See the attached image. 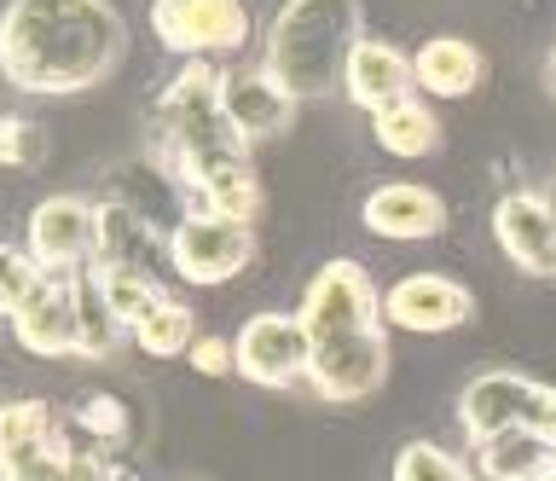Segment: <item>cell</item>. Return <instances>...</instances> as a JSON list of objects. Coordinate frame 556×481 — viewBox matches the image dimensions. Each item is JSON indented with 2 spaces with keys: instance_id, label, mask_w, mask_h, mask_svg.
Listing matches in <instances>:
<instances>
[{
  "instance_id": "obj_1",
  "label": "cell",
  "mask_w": 556,
  "mask_h": 481,
  "mask_svg": "<svg viewBox=\"0 0 556 481\" xmlns=\"http://www.w3.org/2000/svg\"><path fill=\"white\" fill-rule=\"evenodd\" d=\"M128 59V24L111 0H7L0 7V81L29 99L104 88Z\"/></svg>"
},
{
  "instance_id": "obj_2",
  "label": "cell",
  "mask_w": 556,
  "mask_h": 481,
  "mask_svg": "<svg viewBox=\"0 0 556 481\" xmlns=\"http://www.w3.org/2000/svg\"><path fill=\"white\" fill-rule=\"evenodd\" d=\"M226 71L208 59H191L180 64L163 93L151 99V116H146V157L151 168L163 175L168 186L180 192H198V186L232 175V168L250 163V140L232 128L226 116Z\"/></svg>"
},
{
  "instance_id": "obj_3",
  "label": "cell",
  "mask_w": 556,
  "mask_h": 481,
  "mask_svg": "<svg viewBox=\"0 0 556 481\" xmlns=\"http://www.w3.org/2000/svg\"><path fill=\"white\" fill-rule=\"evenodd\" d=\"M365 36V12L359 0H285V7L261 29V64L278 76L295 105L325 99L330 88H342L348 53Z\"/></svg>"
},
{
  "instance_id": "obj_4",
  "label": "cell",
  "mask_w": 556,
  "mask_h": 481,
  "mask_svg": "<svg viewBox=\"0 0 556 481\" xmlns=\"http://www.w3.org/2000/svg\"><path fill=\"white\" fill-rule=\"evenodd\" d=\"M146 29L156 36V47L174 59H232L250 47L255 18H250V0H151Z\"/></svg>"
},
{
  "instance_id": "obj_5",
  "label": "cell",
  "mask_w": 556,
  "mask_h": 481,
  "mask_svg": "<svg viewBox=\"0 0 556 481\" xmlns=\"http://www.w3.org/2000/svg\"><path fill=\"white\" fill-rule=\"evenodd\" d=\"M295 314L307 325V342H330V337H365V331H389L382 319V290L359 262H325L313 279L302 284V302Z\"/></svg>"
},
{
  "instance_id": "obj_6",
  "label": "cell",
  "mask_w": 556,
  "mask_h": 481,
  "mask_svg": "<svg viewBox=\"0 0 556 481\" xmlns=\"http://www.w3.org/2000/svg\"><path fill=\"white\" fill-rule=\"evenodd\" d=\"M17 349L35 359H81L87 342V273H47L7 319Z\"/></svg>"
},
{
  "instance_id": "obj_7",
  "label": "cell",
  "mask_w": 556,
  "mask_h": 481,
  "mask_svg": "<svg viewBox=\"0 0 556 481\" xmlns=\"http://www.w3.org/2000/svg\"><path fill=\"white\" fill-rule=\"evenodd\" d=\"M250 262H255V227H238V220H220L203 210H191L168 227V273L180 284H198V290L232 284Z\"/></svg>"
},
{
  "instance_id": "obj_8",
  "label": "cell",
  "mask_w": 556,
  "mask_h": 481,
  "mask_svg": "<svg viewBox=\"0 0 556 481\" xmlns=\"http://www.w3.org/2000/svg\"><path fill=\"white\" fill-rule=\"evenodd\" d=\"M99 232H104V203L81 192H52L24 220V250L41 273H87L99 262Z\"/></svg>"
},
{
  "instance_id": "obj_9",
  "label": "cell",
  "mask_w": 556,
  "mask_h": 481,
  "mask_svg": "<svg viewBox=\"0 0 556 481\" xmlns=\"http://www.w3.org/2000/svg\"><path fill=\"white\" fill-rule=\"evenodd\" d=\"M70 441L76 429L47 401H0V481H59Z\"/></svg>"
},
{
  "instance_id": "obj_10",
  "label": "cell",
  "mask_w": 556,
  "mask_h": 481,
  "mask_svg": "<svg viewBox=\"0 0 556 481\" xmlns=\"http://www.w3.org/2000/svg\"><path fill=\"white\" fill-rule=\"evenodd\" d=\"M232 354H238V377L255 389H295L307 383V359H313V342H307V325L302 314H250L232 337Z\"/></svg>"
},
{
  "instance_id": "obj_11",
  "label": "cell",
  "mask_w": 556,
  "mask_h": 481,
  "mask_svg": "<svg viewBox=\"0 0 556 481\" xmlns=\"http://www.w3.org/2000/svg\"><path fill=\"white\" fill-rule=\"evenodd\" d=\"M389 383V331H365V337H330L313 342L307 359V389L325 406H359Z\"/></svg>"
},
{
  "instance_id": "obj_12",
  "label": "cell",
  "mask_w": 556,
  "mask_h": 481,
  "mask_svg": "<svg viewBox=\"0 0 556 481\" xmlns=\"http://www.w3.org/2000/svg\"><path fill=\"white\" fill-rule=\"evenodd\" d=\"M545 383H533V377L521 371H481L469 377L464 394H458V429L469 446H486L498 435H510V429H528L539 423V412H545Z\"/></svg>"
},
{
  "instance_id": "obj_13",
  "label": "cell",
  "mask_w": 556,
  "mask_h": 481,
  "mask_svg": "<svg viewBox=\"0 0 556 481\" xmlns=\"http://www.w3.org/2000/svg\"><path fill=\"white\" fill-rule=\"evenodd\" d=\"M476 314V296L469 284H458L452 273H406L382 290V319L389 331H412V337H446L469 325Z\"/></svg>"
},
{
  "instance_id": "obj_14",
  "label": "cell",
  "mask_w": 556,
  "mask_h": 481,
  "mask_svg": "<svg viewBox=\"0 0 556 481\" xmlns=\"http://www.w3.org/2000/svg\"><path fill=\"white\" fill-rule=\"evenodd\" d=\"M493 244L510 255L521 273L533 279H551L556 273V210L545 192L533 186H516L493 203Z\"/></svg>"
},
{
  "instance_id": "obj_15",
  "label": "cell",
  "mask_w": 556,
  "mask_h": 481,
  "mask_svg": "<svg viewBox=\"0 0 556 481\" xmlns=\"http://www.w3.org/2000/svg\"><path fill=\"white\" fill-rule=\"evenodd\" d=\"M359 220L371 238H389V244H424L446 232V198L417 180H382L365 192Z\"/></svg>"
},
{
  "instance_id": "obj_16",
  "label": "cell",
  "mask_w": 556,
  "mask_h": 481,
  "mask_svg": "<svg viewBox=\"0 0 556 481\" xmlns=\"http://www.w3.org/2000/svg\"><path fill=\"white\" fill-rule=\"evenodd\" d=\"M342 93H348V105L365 111V116L400 105L406 93H417L412 53L394 41H382V36H359V47L348 53V71H342Z\"/></svg>"
},
{
  "instance_id": "obj_17",
  "label": "cell",
  "mask_w": 556,
  "mask_h": 481,
  "mask_svg": "<svg viewBox=\"0 0 556 481\" xmlns=\"http://www.w3.org/2000/svg\"><path fill=\"white\" fill-rule=\"evenodd\" d=\"M220 99H226V116H232V128H238L250 145L278 140V134L295 123V111H302L285 88H278V76L267 71V64H243V71H226Z\"/></svg>"
},
{
  "instance_id": "obj_18",
  "label": "cell",
  "mask_w": 556,
  "mask_h": 481,
  "mask_svg": "<svg viewBox=\"0 0 556 481\" xmlns=\"http://www.w3.org/2000/svg\"><path fill=\"white\" fill-rule=\"evenodd\" d=\"M412 71L424 99H469L486 76V59L469 36H429L412 53Z\"/></svg>"
},
{
  "instance_id": "obj_19",
  "label": "cell",
  "mask_w": 556,
  "mask_h": 481,
  "mask_svg": "<svg viewBox=\"0 0 556 481\" xmlns=\"http://www.w3.org/2000/svg\"><path fill=\"white\" fill-rule=\"evenodd\" d=\"M476 476L481 481H539V476H556V441L539 423L510 429V435L476 446Z\"/></svg>"
},
{
  "instance_id": "obj_20",
  "label": "cell",
  "mask_w": 556,
  "mask_h": 481,
  "mask_svg": "<svg viewBox=\"0 0 556 481\" xmlns=\"http://www.w3.org/2000/svg\"><path fill=\"white\" fill-rule=\"evenodd\" d=\"M371 140L389 151V157H400V163L434 157V151H441V116H434V105L424 93H406L400 105L371 116Z\"/></svg>"
},
{
  "instance_id": "obj_21",
  "label": "cell",
  "mask_w": 556,
  "mask_h": 481,
  "mask_svg": "<svg viewBox=\"0 0 556 481\" xmlns=\"http://www.w3.org/2000/svg\"><path fill=\"white\" fill-rule=\"evenodd\" d=\"M87 284H93V296L116 314L122 331H134V325L146 319V307H156V296L168 290L151 267H128V262H93L87 267Z\"/></svg>"
},
{
  "instance_id": "obj_22",
  "label": "cell",
  "mask_w": 556,
  "mask_h": 481,
  "mask_svg": "<svg viewBox=\"0 0 556 481\" xmlns=\"http://www.w3.org/2000/svg\"><path fill=\"white\" fill-rule=\"evenodd\" d=\"M128 342L151 359H186L191 342H198V319H191V302L180 290H163L156 307H146V319L128 331Z\"/></svg>"
},
{
  "instance_id": "obj_23",
  "label": "cell",
  "mask_w": 556,
  "mask_h": 481,
  "mask_svg": "<svg viewBox=\"0 0 556 481\" xmlns=\"http://www.w3.org/2000/svg\"><path fill=\"white\" fill-rule=\"evenodd\" d=\"M99 262H128V267H151L168 262V238L151 232V220L128 210V203H104V232H99ZM156 273V267H151Z\"/></svg>"
},
{
  "instance_id": "obj_24",
  "label": "cell",
  "mask_w": 556,
  "mask_h": 481,
  "mask_svg": "<svg viewBox=\"0 0 556 481\" xmlns=\"http://www.w3.org/2000/svg\"><path fill=\"white\" fill-rule=\"evenodd\" d=\"M191 203H198L203 215H220V220H238V227H255L261 210H267V186H261V175L243 163V168H232V175L198 186V192H191Z\"/></svg>"
},
{
  "instance_id": "obj_25",
  "label": "cell",
  "mask_w": 556,
  "mask_h": 481,
  "mask_svg": "<svg viewBox=\"0 0 556 481\" xmlns=\"http://www.w3.org/2000/svg\"><path fill=\"white\" fill-rule=\"evenodd\" d=\"M389 481H481L458 453H446V446L434 441H406L389 464Z\"/></svg>"
},
{
  "instance_id": "obj_26",
  "label": "cell",
  "mask_w": 556,
  "mask_h": 481,
  "mask_svg": "<svg viewBox=\"0 0 556 481\" xmlns=\"http://www.w3.org/2000/svg\"><path fill=\"white\" fill-rule=\"evenodd\" d=\"M70 429H76V435H87V441H99L104 453H116V446L134 435V418H128V406H122L116 394H81Z\"/></svg>"
},
{
  "instance_id": "obj_27",
  "label": "cell",
  "mask_w": 556,
  "mask_h": 481,
  "mask_svg": "<svg viewBox=\"0 0 556 481\" xmlns=\"http://www.w3.org/2000/svg\"><path fill=\"white\" fill-rule=\"evenodd\" d=\"M41 157H47V128L24 111H0V168L29 175Z\"/></svg>"
},
{
  "instance_id": "obj_28",
  "label": "cell",
  "mask_w": 556,
  "mask_h": 481,
  "mask_svg": "<svg viewBox=\"0 0 556 481\" xmlns=\"http://www.w3.org/2000/svg\"><path fill=\"white\" fill-rule=\"evenodd\" d=\"M41 279H47V273L35 267V255L24 244H7V238H0V319H12Z\"/></svg>"
},
{
  "instance_id": "obj_29",
  "label": "cell",
  "mask_w": 556,
  "mask_h": 481,
  "mask_svg": "<svg viewBox=\"0 0 556 481\" xmlns=\"http://www.w3.org/2000/svg\"><path fill=\"white\" fill-rule=\"evenodd\" d=\"M59 481H122V476L111 470V453H104L99 441L76 435V441H70V458H64Z\"/></svg>"
},
{
  "instance_id": "obj_30",
  "label": "cell",
  "mask_w": 556,
  "mask_h": 481,
  "mask_svg": "<svg viewBox=\"0 0 556 481\" xmlns=\"http://www.w3.org/2000/svg\"><path fill=\"white\" fill-rule=\"evenodd\" d=\"M186 366L203 371V377H232V371H238L232 337H208V331H198V342H191V354H186Z\"/></svg>"
},
{
  "instance_id": "obj_31",
  "label": "cell",
  "mask_w": 556,
  "mask_h": 481,
  "mask_svg": "<svg viewBox=\"0 0 556 481\" xmlns=\"http://www.w3.org/2000/svg\"><path fill=\"white\" fill-rule=\"evenodd\" d=\"M539 429H545V435L556 441V389L545 394V412H539Z\"/></svg>"
},
{
  "instance_id": "obj_32",
  "label": "cell",
  "mask_w": 556,
  "mask_h": 481,
  "mask_svg": "<svg viewBox=\"0 0 556 481\" xmlns=\"http://www.w3.org/2000/svg\"><path fill=\"white\" fill-rule=\"evenodd\" d=\"M545 93L556 99V41H551V53H545Z\"/></svg>"
},
{
  "instance_id": "obj_33",
  "label": "cell",
  "mask_w": 556,
  "mask_h": 481,
  "mask_svg": "<svg viewBox=\"0 0 556 481\" xmlns=\"http://www.w3.org/2000/svg\"><path fill=\"white\" fill-rule=\"evenodd\" d=\"M545 198H551V210H556V180H551V186H545Z\"/></svg>"
},
{
  "instance_id": "obj_34",
  "label": "cell",
  "mask_w": 556,
  "mask_h": 481,
  "mask_svg": "<svg viewBox=\"0 0 556 481\" xmlns=\"http://www.w3.org/2000/svg\"><path fill=\"white\" fill-rule=\"evenodd\" d=\"M539 481H556V476H539Z\"/></svg>"
}]
</instances>
